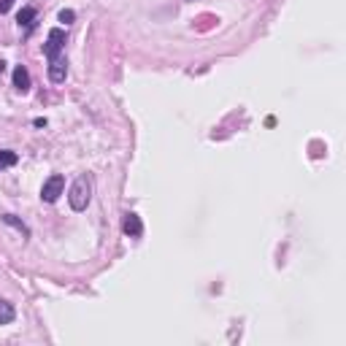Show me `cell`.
I'll list each match as a JSON object with an SVG mask.
<instances>
[{
    "mask_svg": "<svg viewBox=\"0 0 346 346\" xmlns=\"http://www.w3.org/2000/svg\"><path fill=\"white\" fill-rule=\"evenodd\" d=\"M16 154L14 152H0V165H16Z\"/></svg>",
    "mask_w": 346,
    "mask_h": 346,
    "instance_id": "cell-10",
    "label": "cell"
},
{
    "mask_svg": "<svg viewBox=\"0 0 346 346\" xmlns=\"http://www.w3.org/2000/svg\"><path fill=\"white\" fill-rule=\"evenodd\" d=\"M63 192H65V178L60 176V173H52V176L43 181V187H41V200L43 203H54Z\"/></svg>",
    "mask_w": 346,
    "mask_h": 346,
    "instance_id": "cell-2",
    "label": "cell"
},
{
    "mask_svg": "<svg viewBox=\"0 0 346 346\" xmlns=\"http://www.w3.org/2000/svg\"><path fill=\"white\" fill-rule=\"evenodd\" d=\"M92 200V178L89 176H79L71 184V192H68V203H71L73 211H84Z\"/></svg>",
    "mask_w": 346,
    "mask_h": 346,
    "instance_id": "cell-1",
    "label": "cell"
},
{
    "mask_svg": "<svg viewBox=\"0 0 346 346\" xmlns=\"http://www.w3.org/2000/svg\"><path fill=\"white\" fill-rule=\"evenodd\" d=\"M73 19H76V14H73V11H71V8H63V11H60V22H65V24H71Z\"/></svg>",
    "mask_w": 346,
    "mask_h": 346,
    "instance_id": "cell-11",
    "label": "cell"
},
{
    "mask_svg": "<svg viewBox=\"0 0 346 346\" xmlns=\"http://www.w3.org/2000/svg\"><path fill=\"white\" fill-rule=\"evenodd\" d=\"M11 5H14V0H0V14H5V11H11Z\"/></svg>",
    "mask_w": 346,
    "mask_h": 346,
    "instance_id": "cell-12",
    "label": "cell"
},
{
    "mask_svg": "<svg viewBox=\"0 0 346 346\" xmlns=\"http://www.w3.org/2000/svg\"><path fill=\"white\" fill-rule=\"evenodd\" d=\"M125 233H127L130 238H141V236H144V222H141L138 214L130 211V214L125 216Z\"/></svg>",
    "mask_w": 346,
    "mask_h": 346,
    "instance_id": "cell-5",
    "label": "cell"
},
{
    "mask_svg": "<svg viewBox=\"0 0 346 346\" xmlns=\"http://www.w3.org/2000/svg\"><path fill=\"white\" fill-rule=\"evenodd\" d=\"M14 317H16L14 306H11L8 300L0 298V325H11V322H14Z\"/></svg>",
    "mask_w": 346,
    "mask_h": 346,
    "instance_id": "cell-7",
    "label": "cell"
},
{
    "mask_svg": "<svg viewBox=\"0 0 346 346\" xmlns=\"http://www.w3.org/2000/svg\"><path fill=\"white\" fill-rule=\"evenodd\" d=\"M14 86L19 92H27L30 89V73H27V68H24V65H16L14 68Z\"/></svg>",
    "mask_w": 346,
    "mask_h": 346,
    "instance_id": "cell-6",
    "label": "cell"
},
{
    "mask_svg": "<svg viewBox=\"0 0 346 346\" xmlns=\"http://www.w3.org/2000/svg\"><path fill=\"white\" fill-rule=\"evenodd\" d=\"M35 19V8L33 5H24V8L19 11V16H16V22H19V27H30Z\"/></svg>",
    "mask_w": 346,
    "mask_h": 346,
    "instance_id": "cell-9",
    "label": "cell"
},
{
    "mask_svg": "<svg viewBox=\"0 0 346 346\" xmlns=\"http://www.w3.org/2000/svg\"><path fill=\"white\" fill-rule=\"evenodd\" d=\"M63 46H65V33L60 27H52L49 30L46 43H43V54H46L49 60H57L60 52H63Z\"/></svg>",
    "mask_w": 346,
    "mask_h": 346,
    "instance_id": "cell-3",
    "label": "cell"
},
{
    "mask_svg": "<svg viewBox=\"0 0 346 346\" xmlns=\"http://www.w3.org/2000/svg\"><path fill=\"white\" fill-rule=\"evenodd\" d=\"M65 76H68V63L63 57H57V60H49V79H52L54 84H60V82H65Z\"/></svg>",
    "mask_w": 346,
    "mask_h": 346,
    "instance_id": "cell-4",
    "label": "cell"
},
{
    "mask_svg": "<svg viewBox=\"0 0 346 346\" xmlns=\"http://www.w3.org/2000/svg\"><path fill=\"white\" fill-rule=\"evenodd\" d=\"M0 219H3V222H5V225H11V227H14V230H19V233H22V236H24V238H27V236H30V230H27V225H24V222H22V219H16V216H14V214H3V216H0Z\"/></svg>",
    "mask_w": 346,
    "mask_h": 346,
    "instance_id": "cell-8",
    "label": "cell"
}]
</instances>
